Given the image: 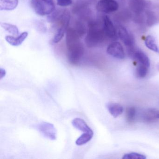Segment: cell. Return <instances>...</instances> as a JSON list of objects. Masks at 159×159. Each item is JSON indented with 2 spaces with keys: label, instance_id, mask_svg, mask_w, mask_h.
<instances>
[{
  "label": "cell",
  "instance_id": "6da1fadb",
  "mask_svg": "<svg viewBox=\"0 0 159 159\" xmlns=\"http://www.w3.org/2000/svg\"><path fill=\"white\" fill-rule=\"evenodd\" d=\"M75 29L68 28L66 31V45L69 61L72 65H77L84 54V47Z\"/></svg>",
  "mask_w": 159,
  "mask_h": 159
},
{
  "label": "cell",
  "instance_id": "7a4b0ae2",
  "mask_svg": "<svg viewBox=\"0 0 159 159\" xmlns=\"http://www.w3.org/2000/svg\"><path fill=\"white\" fill-rule=\"evenodd\" d=\"M107 36L104 31L103 26L98 22L89 21L88 22V33L85 39V43L88 48L97 47L103 43Z\"/></svg>",
  "mask_w": 159,
  "mask_h": 159
},
{
  "label": "cell",
  "instance_id": "3957f363",
  "mask_svg": "<svg viewBox=\"0 0 159 159\" xmlns=\"http://www.w3.org/2000/svg\"><path fill=\"white\" fill-rule=\"evenodd\" d=\"M70 17V13L66 10H58L54 11L47 19L48 22L54 24L57 29L63 28L67 30Z\"/></svg>",
  "mask_w": 159,
  "mask_h": 159
},
{
  "label": "cell",
  "instance_id": "277c9868",
  "mask_svg": "<svg viewBox=\"0 0 159 159\" xmlns=\"http://www.w3.org/2000/svg\"><path fill=\"white\" fill-rule=\"evenodd\" d=\"M31 4L36 14L41 16L49 15L55 9L53 0H31Z\"/></svg>",
  "mask_w": 159,
  "mask_h": 159
},
{
  "label": "cell",
  "instance_id": "5b68a950",
  "mask_svg": "<svg viewBox=\"0 0 159 159\" xmlns=\"http://www.w3.org/2000/svg\"><path fill=\"white\" fill-rule=\"evenodd\" d=\"M119 4L114 0H100L96 5L98 11L109 14L118 11Z\"/></svg>",
  "mask_w": 159,
  "mask_h": 159
},
{
  "label": "cell",
  "instance_id": "8992f818",
  "mask_svg": "<svg viewBox=\"0 0 159 159\" xmlns=\"http://www.w3.org/2000/svg\"><path fill=\"white\" fill-rule=\"evenodd\" d=\"M107 52L112 57L119 59L125 58V54L123 47L120 43L113 42L109 44L107 48Z\"/></svg>",
  "mask_w": 159,
  "mask_h": 159
},
{
  "label": "cell",
  "instance_id": "52a82bcc",
  "mask_svg": "<svg viewBox=\"0 0 159 159\" xmlns=\"http://www.w3.org/2000/svg\"><path fill=\"white\" fill-rule=\"evenodd\" d=\"M103 28L107 38L113 40H117L118 32L109 17L105 16L103 18Z\"/></svg>",
  "mask_w": 159,
  "mask_h": 159
},
{
  "label": "cell",
  "instance_id": "ba28073f",
  "mask_svg": "<svg viewBox=\"0 0 159 159\" xmlns=\"http://www.w3.org/2000/svg\"><path fill=\"white\" fill-rule=\"evenodd\" d=\"M118 35L121 40L127 48L134 47L135 40L124 27L119 25L118 27Z\"/></svg>",
  "mask_w": 159,
  "mask_h": 159
},
{
  "label": "cell",
  "instance_id": "9c48e42d",
  "mask_svg": "<svg viewBox=\"0 0 159 159\" xmlns=\"http://www.w3.org/2000/svg\"><path fill=\"white\" fill-rule=\"evenodd\" d=\"M39 130L45 137L51 140H55L57 132L53 125L48 122H42L39 125Z\"/></svg>",
  "mask_w": 159,
  "mask_h": 159
},
{
  "label": "cell",
  "instance_id": "30bf717a",
  "mask_svg": "<svg viewBox=\"0 0 159 159\" xmlns=\"http://www.w3.org/2000/svg\"><path fill=\"white\" fill-rule=\"evenodd\" d=\"M128 4L132 11L136 14L139 15L145 10L147 2L145 0H129Z\"/></svg>",
  "mask_w": 159,
  "mask_h": 159
},
{
  "label": "cell",
  "instance_id": "8fae6325",
  "mask_svg": "<svg viewBox=\"0 0 159 159\" xmlns=\"http://www.w3.org/2000/svg\"><path fill=\"white\" fill-rule=\"evenodd\" d=\"M131 57L134 58L139 62L140 64L146 66L148 67H149L150 66L149 58L148 56L141 50L136 49Z\"/></svg>",
  "mask_w": 159,
  "mask_h": 159
},
{
  "label": "cell",
  "instance_id": "7c38bea8",
  "mask_svg": "<svg viewBox=\"0 0 159 159\" xmlns=\"http://www.w3.org/2000/svg\"><path fill=\"white\" fill-rule=\"evenodd\" d=\"M72 12L74 14L80 16L82 18L87 17L89 14L88 4L86 2H78L73 7Z\"/></svg>",
  "mask_w": 159,
  "mask_h": 159
},
{
  "label": "cell",
  "instance_id": "4fadbf2b",
  "mask_svg": "<svg viewBox=\"0 0 159 159\" xmlns=\"http://www.w3.org/2000/svg\"><path fill=\"white\" fill-rule=\"evenodd\" d=\"M28 36V33L27 32H24L16 37L11 36H6L5 40L11 45L13 46H18L24 42V41L27 38Z\"/></svg>",
  "mask_w": 159,
  "mask_h": 159
},
{
  "label": "cell",
  "instance_id": "5bb4252c",
  "mask_svg": "<svg viewBox=\"0 0 159 159\" xmlns=\"http://www.w3.org/2000/svg\"><path fill=\"white\" fill-rule=\"evenodd\" d=\"M72 124L75 128L84 133L93 132L92 129L88 126L85 121L80 118H75L72 120Z\"/></svg>",
  "mask_w": 159,
  "mask_h": 159
},
{
  "label": "cell",
  "instance_id": "9a60e30c",
  "mask_svg": "<svg viewBox=\"0 0 159 159\" xmlns=\"http://www.w3.org/2000/svg\"><path fill=\"white\" fill-rule=\"evenodd\" d=\"M107 107L111 115L114 118L119 117L124 111L123 107L118 103H108L107 105Z\"/></svg>",
  "mask_w": 159,
  "mask_h": 159
},
{
  "label": "cell",
  "instance_id": "2e32d148",
  "mask_svg": "<svg viewBox=\"0 0 159 159\" xmlns=\"http://www.w3.org/2000/svg\"><path fill=\"white\" fill-rule=\"evenodd\" d=\"M159 114V111L155 109H149L142 114V119L147 122H152L158 119L157 116Z\"/></svg>",
  "mask_w": 159,
  "mask_h": 159
},
{
  "label": "cell",
  "instance_id": "e0dca14e",
  "mask_svg": "<svg viewBox=\"0 0 159 159\" xmlns=\"http://www.w3.org/2000/svg\"><path fill=\"white\" fill-rule=\"evenodd\" d=\"M18 0H0L1 11H12L18 5Z\"/></svg>",
  "mask_w": 159,
  "mask_h": 159
},
{
  "label": "cell",
  "instance_id": "ac0fdd59",
  "mask_svg": "<svg viewBox=\"0 0 159 159\" xmlns=\"http://www.w3.org/2000/svg\"><path fill=\"white\" fill-rule=\"evenodd\" d=\"M145 44L146 47L153 52L159 53V48L156 44L155 39L152 36L149 35L145 39Z\"/></svg>",
  "mask_w": 159,
  "mask_h": 159
},
{
  "label": "cell",
  "instance_id": "d6986e66",
  "mask_svg": "<svg viewBox=\"0 0 159 159\" xmlns=\"http://www.w3.org/2000/svg\"><path fill=\"white\" fill-rule=\"evenodd\" d=\"M93 136V132L84 133L76 141V145L82 146L90 141Z\"/></svg>",
  "mask_w": 159,
  "mask_h": 159
},
{
  "label": "cell",
  "instance_id": "ffe728a7",
  "mask_svg": "<svg viewBox=\"0 0 159 159\" xmlns=\"http://www.w3.org/2000/svg\"><path fill=\"white\" fill-rule=\"evenodd\" d=\"M136 114L137 111L135 107H128L125 111V118L127 121L129 123L134 122L135 120Z\"/></svg>",
  "mask_w": 159,
  "mask_h": 159
},
{
  "label": "cell",
  "instance_id": "44dd1931",
  "mask_svg": "<svg viewBox=\"0 0 159 159\" xmlns=\"http://www.w3.org/2000/svg\"><path fill=\"white\" fill-rule=\"evenodd\" d=\"M1 26L6 31L13 36H18L19 35V30L16 26L5 23H1Z\"/></svg>",
  "mask_w": 159,
  "mask_h": 159
},
{
  "label": "cell",
  "instance_id": "7402d4cb",
  "mask_svg": "<svg viewBox=\"0 0 159 159\" xmlns=\"http://www.w3.org/2000/svg\"><path fill=\"white\" fill-rule=\"evenodd\" d=\"M148 67L146 66L140 64L136 69L135 72L136 77L139 79L145 78L148 73Z\"/></svg>",
  "mask_w": 159,
  "mask_h": 159
},
{
  "label": "cell",
  "instance_id": "603a6c76",
  "mask_svg": "<svg viewBox=\"0 0 159 159\" xmlns=\"http://www.w3.org/2000/svg\"><path fill=\"white\" fill-rule=\"evenodd\" d=\"M147 16V24L148 26H152L158 22L157 16L155 13L152 11H147L146 12Z\"/></svg>",
  "mask_w": 159,
  "mask_h": 159
},
{
  "label": "cell",
  "instance_id": "cb8c5ba5",
  "mask_svg": "<svg viewBox=\"0 0 159 159\" xmlns=\"http://www.w3.org/2000/svg\"><path fill=\"white\" fill-rule=\"evenodd\" d=\"M80 37H83L86 33V27L85 25L81 21H77L74 28Z\"/></svg>",
  "mask_w": 159,
  "mask_h": 159
},
{
  "label": "cell",
  "instance_id": "d4e9b609",
  "mask_svg": "<svg viewBox=\"0 0 159 159\" xmlns=\"http://www.w3.org/2000/svg\"><path fill=\"white\" fill-rule=\"evenodd\" d=\"M147 157L144 154L138 152H132L125 154L123 159H146Z\"/></svg>",
  "mask_w": 159,
  "mask_h": 159
},
{
  "label": "cell",
  "instance_id": "484cf974",
  "mask_svg": "<svg viewBox=\"0 0 159 159\" xmlns=\"http://www.w3.org/2000/svg\"><path fill=\"white\" fill-rule=\"evenodd\" d=\"M66 30L63 28L57 29L53 39V42L55 43H58L64 37L65 33H66Z\"/></svg>",
  "mask_w": 159,
  "mask_h": 159
},
{
  "label": "cell",
  "instance_id": "4316f807",
  "mask_svg": "<svg viewBox=\"0 0 159 159\" xmlns=\"http://www.w3.org/2000/svg\"><path fill=\"white\" fill-rule=\"evenodd\" d=\"M72 3V0H57V4L61 7L70 6Z\"/></svg>",
  "mask_w": 159,
  "mask_h": 159
},
{
  "label": "cell",
  "instance_id": "83f0119b",
  "mask_svg": "<svg viewBox=\"0 0 159 159\" xmlns=\"http://www.w3.org/2000/svg\"><path fill=\"white\" fill-rule=\"evenodd\" d=\"M0 77H1V80L2 79L3 77H5V75H6V71L5 70L3 69L2 68H1V71H0Z\"/></svg>",
  "mask_w": 159,
  "mask_h": 159
},
{
  "label": "cell",
  "instance_id": "f1b7e54d",
  "mask_svg": "<svg viewBox=\"0 0 159 159\" xmlns=\"http://www.w3.org/2000/svg\"><path fill=\"white\" fill-rule=\"evenodd\" d=\"M157 118H158V119H159V114H158V116H157Z\"/></svg>",
  "mask_w": 159,
  "mask_h": 159
}]
</instances>
